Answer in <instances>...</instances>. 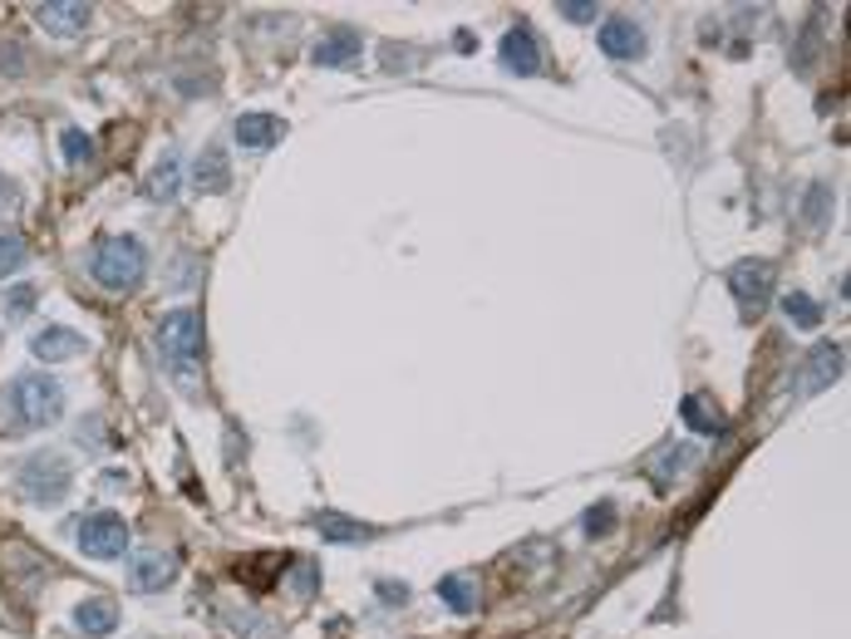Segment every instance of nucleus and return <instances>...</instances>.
Returning <instances> with one entry per match:
<instances>
[{"mask_svg":"<svg viewBox=\"0 0 851 639\" xmlns=\"http://www.w3.org/2000/svg\"><path fill=\"white\" fill-rule=\"evenodd\" d=\"M689 463H695V448H689V443H675V448H669L665 458L650 467V473H655V477H660V483H665L669 473H679V467H689Z\"/></svg>","mask_w":851,"mask_h":639,"instance_id":"393cba45","label":"nucleus"},{"mask_svg":"<svg viewBox=\"0 0 851 639\" xmlns=\"http://www.w3.org/2000/svg\"><path fill=\"white\" fill-rule=\"evenodd\" d=\"M143 271H149V251H143L139 236H109L89 256V276L113 295H129L143 281Z\"/></svg>","mask_w":851,"mask_h":639,"instance_id":"f03ea898","label":"nucleus"},{"mask_svg":"<svg viewBox=\"0 0 851 639\" xmlns=\"http://www.w3.org/2000/svg\"><path fill=\"white\" fill-rule=\"evenodd\" d=\"M679 418H685L695 433H719L723 428V414H719V404H713L709 394H689L685 408H679Z\"/></svg>","mask_w":851,"mask_h":639,"instance_id":"a211bd4d","label":"nucleus"},{"mask_svg":"<svg viewBox=\"0 0 851 639\" xmlns=\"http://www.w3.org/2000/svg\"><path fill=\"white\" fill-rule=\"evenodd\" d=\"M20 487H26V497L40 501V507H60L74 487V473L60 453H36V458L20 463Z\"/></svg>","mask_w":851,"mask_h":639,"instance_id":"20e7f679","label":"nucleus"},{"mask_svg":"<svg viewBox=\"0 0 851 639\" xmlns=\"http://www.w3.org/2000/svg\"><path fill=\"white\" fill-rule=\"evenodd\" d=\"M837 374H842V345H817L808 355V374H802L798 389L812 394V389H822V384H832Z\"/></svg>","mask_w":851,"mask_h":639,"instance_id":"dca6fc26","label":"nucleus"},{"mask_svg":"<svg viewBox=\"0 0 851 639\" xmlns=\"http://www.w3.org/2000/svg\"><path fill=\"white\" fill-rule=\"evenodd\" d=\"M60 148H64V158H70L74 168L94 158V143H89V133H79V129H64V133H60Z\"/></svg>","mask_w":851,"mask_h":639,"instance_id":"b1692460","label":"nucleus"},{"mask_svg":"<svg viewBox=\"0 0 851 639\" xmlns=\"http://www.w3.org/2000/svg\"><path fill=\"white\" fill-rule=\"evenodd\" d=\"M600 54H610V60H640L645 54V30L626 16H610L606 26H600Z\"/></svg>","mask_w":851,"mask_h":639,"instance_id":"9d476101","label":"nucleus"},{"mask_svg":"<svg viewBox=\"0 0 851 639\" xmlns=\"http://www.w3.org/2000/svg\"><path fill=\"white\" fill-rule=\"evenodd\" d=\"M74 630H84V635H94V639L113 635V630H119V605L104 600V596L79 600V605H74Z\"/></svg>","mask_w":851,"mask_h":639,"instance_id":"4468645a","label":"nucleus"},{"mask_svg":"<svg viewBox=\"0 0 851 639\" xmlns=\"http://www.w3.org/2000/svg\"><path fill=\"white\" fill-rule=\"evenodd\" d=\"M74 541L94 561H119L129 551V521L113 517V511H89V517L74 521Z\"/></svg>","mask_w":851,"mask_h":639,"instance_id":"39448f33","label":"nucleus"},{"mask_svg":"<svg viewBox=\"0 0 851 639\" xmlns=\"http://www.w3.org/2000/svg\"><path fill=\"white\" fill-rule=\"evenodd\" d=\"M178 168H183V163H178V153L168 148V153L153 163V173H149V182H143V192H149L153 202H173V197H178Z\"/></svg>","mask_w":851,"mask_h":639,"instance_id":"f3484780","label":"nucleus"},{"mask_svg":"<svg viewBox=\"0 0 851 639\" xmlns=\"http://www.w3.org/2000/svg\"><path fill=\"white\" fill-rule=\"evenodd\" d=\"M30 311H36V285H16V291H10V301H6V315L20 320V315H30Z\"/></svg>","mask_w":851,"mask_h":639,"instance_id":"cd10ccee","label":"nucleus"},{"mask_svg":"<svg viewBox=\"0 0 851 639\" xmlns=\"http://www.w3.org/2000/svg\"><path fill=\"white\" fill-rule=\"evenodd\" d=\"M301 570H296V590L301 596H311V586H315V570H311V561H296Z\"/></svg>","mask_w":851,"mask_h":639,"instance_id":"c756f323","label":"nucleus"},{"mask_svg":"<svg viewBox=\"0 0 851 639\" xmlns=\"http://www.w3.org/2000/svg\"><path fill=\"white\" fill-rule=\"evenodd\" d=\"M30 261V251H26V236L16 232V226H0V281L6 276H16L20 266Z\"/></svg>","mask_w":851,"mask_h":639,"instance_id":"5701e85b","label":"nucleus"},{"mask_svg":"<svg viewBox=\"0 0 851 639\" xmlns=\"http://www.w3.org/2000/svg\"><path fill=\"white\" fill-rule=\"evenodd\" d=\"M782 315H788L792 329H817V325H822V305H817L812 295H802V291L782 295Z\"/></svg>","mask_w":851,"mask_h":639,"instance_id":"6ab92c4d","label":"nucleus"},{"mask_svg":"<svg viewBox=\"0 0 851 639\" xmlns=\"http://www.w3.org/2000/svg\"><path fill=\"white\" fill-rule=\"evenodd\" d=\"M503 70H513V74H521V79L541 70L537 36H531L527 26H517V30H507V36H503Z\"/></svg>","mask_w":851,"mask_h":639,"instance_id":"9b49d317","label":"nucleus"},{"mask_svg":"<svg viewBox=\"0 0 851 639\" xmlns=\"http://www.w3.org/2000/svg\"><path fill=\"white\" fill-rule=\"evenodd\" d=\"M89 16H94V10L79 6V0H44V6H36V26L44 30V36H60V40L84 36Z\"/></svg>","mask_w":851,"mask_h":639,"instance_id":"0eeeda50","label":"nucleus"},{"mask_svg":"<svg viewBox=\"0 0 851 639\" xmlns=\"http://www.w3.org/2000/svg\"><path fill=\"white\" fill-rule=\"evenodd\" d=\"M10 414H16L20 428H50L64 418V384L54 379V374H20V379H10Z\"/></svg>","mask_w":851,"mask_h":639,"instance_id":"f257e3e1","label":"nucleus"},{"mask_svg":"<svg viewBox=\"0 0 851 639\" xmlns=\"http://www.w3.org/2000/svg\"><path fill=\"white\" fill-rule=\"evenodd\" d=\"M729 291L739 295L743 315H758L768 305V291H773V266L768 261H739L729 271Z\"/></svg>","mask_w":851,"mask_h":639,"instance_id":"423d86ee","label":"nucleus"},{"mask_svg":"<svg viewBox=\"0 0 851 639\" xmlns=\"http://www.w3.org/2000/svg\"><path fill=\"white\" fill-rule=\"evenodd\" d=\"M158 349L168 355V364L178 369V379H188L192 364L202 355V315L197 311H168L158 320Z\"/></svg>","mask_w":851,"mask_h":639,"instance_id":"7ed1b4c3","label":"nucleus"},{"mask_svg":"<svg viewBox=\"0 0 851 639\" xmlns=\"http://www.w3.org/2000/svg\"><path fill=\"white\" fill-rule=\"evenodd\" d=\"M123 487H129V473H119V467L99 477V493H123Z\"/></svg>","mask_w":851,"mask_h":639,"instance_id":"c85d7f7f","label":"nucleus"},{"mask_svg":"<svg viewBox=\"0 0 851 639\" xmlns=\"http://www.w3.org/2000/svg\"><path fill=\"white\" fill-rule=\"evenodd\" d=\"M556 16H566L571 26H591V20L600 16V10L591 6V0H561V6H556Z\"/></svg>","mask_w":851,"mask_h":639,"instance_id":"bb28decb","label":"nucleus"},{"mask_svg":"<svg viewBox=\"0 0 851 639\" xmlns=\"http://www.w3.org/2000/svg\"><path fill=\"white\" fill-rule=\"evenodd\" d=\"M438 596H444L453 610L468 615V610H478V580L473 576H444L438 580Z\"/></svg>","mask_w":851,"mask_h":639,"instance_id":"412c9836","label":"nucleus"},{"mask_svg":"<svg viewBox=\"0 0 851 639\" xmlns=\"http://www.w3.org/2000/svg\"><path fill=\"white\" fill-rule=\"evenodd\" d=\"M192 187H197V192H226V187H232V163H226V148L222 143L202 148V158L192 163Z\"/></svg>","mask_w":851,"mask_h":639,"instance_id":"f8f14e48","label":"nucleus"},{"mask_svg":"<svg viewBox=\"0 0 851 639\" xmlns=\"http://www.w3.org/2000/svg\"><path fill=\"white\" fill-rule=\"evenodd\" d=\"M616 531V501H600L586 511V536H610Z\"/></svg>","mask_w":851,"mask_h":639,"instance_id":"a878e982","label":"nucleus"},{"mask_svg":"<svg viewBox=\"0 0 851 639\" xmlns=\"http://www.w3.org/2000/svg\"><path fill=\"white\" fill-rule=\"evenodd\" d=\"M286 133V123L276 119V113H242L236 119V143L242 148H271Z\"/></svg>","mask_w":851,"mask_h":639,"instance_id":"2eb2a0df","label":"nucleus"},{"mask_svg":"<svg viewBox=\"0 0 851 639\" xmlns=\"http://www.w3.org/2000/svg\"><path fill=\"white\" fill-rule=\"evenodd\" d=\"M359 60V36L349 26L340 30H325L321 40H315V64H325V70H345V64Z\"/></svg>","mask_w":851,"mask_h":639,"instance_id":"ddd939ff","label":"nucleus"},{"mask_svg":"<svg viewBox=\"0 0 851 639\" xmlns=\"http://www.w3.org/2000/svg\"><path fill=\"white\" fill-rule=\"evenodd\" d=\"M379 596H384V600H394V605H404V600H408V586H394V580H379Z\"/></svg>","mask_w":851,"mask_h":639,"instance_id":"7c9ffc66","label":"nucleus"},{"mask_svg":"<svg viewBox=\"0 0 851 639\" xmlns=\"http://www.w3.org/2000/svg\"><path fill=\"white\" fill-rule=\"evenodd\" d=\"M311 527L321 531L325 541H369V527H359V521L340 517V511H321V517H315Z\"/></svg>","mask_w":851,"mask_h":639,"instance_id":"aec40b11","label":"nucleus"},{"mask_svg":"<svg viewBox=\"0 0 851 639\" xmlns=\"http://www.w3.org/2000/svg\"><path fill=\"white\" fill-rule=\"evenodd\" d=\"M30 349H36V359H44V364H64V359L89 355V339L70 325H44L30 335Z\"/></svg>","mask_w":851,"mask_h":639,"instance_id":"6e6552de","label":"nucleus"},{"mask_svg":"<svg viewBox=\"0 0 851 639\" xmlns=\"http://www.w3.org/2000/svg\"><path fill=\"white\" fill-rule=\"evenodd\" d=\"M827 216H832V187H827V182H812L808 202H802V226H808V232H822Z\"/></svg>","mask_w":851,"mask_h":639,"instance_id":"4be33fe9","label":"nucleus"},{"mask_svg":"<svg viewBox=\"0 0 851 639\" xmlns=\"http://www.w3.org/2000/svg\"><path fill=\"white\" fill-rule=\"evenodd\" d=\"M173 576H178V556L173 551H139L133 556V566H129V586L143 590V596L173 586Z\"/></svg>","mask_w":851,"mask_h":639,"instance_id":"1a4fd4ad","label":"nucleus"}]
</instances>
